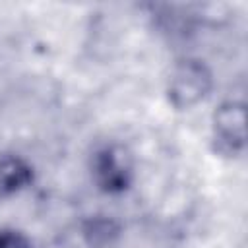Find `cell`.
<instances>
[{
    "label": "cell",
    "mask_w": 248,
    "mask_h": 248,
    "mask_svg": "<svg viewBox=\"0 0 248 248\" xmlns=\"http://www.w3.org/2000/svg\"><path fill=\"white\" fill-rule=\"evenodd\" d=\"M91 174L99 190L107 194H120L132 182V157L120 145H105L93 155Z\"/></svg>",
    "instance_id": "obj_2"
},
{
    "label": "cell",
    "mask_w": 248,
    "mask_h": 248,
    "mask_svg": "<svg viewBox=\"0 0 248 248\" xmlns=\"http://www.w3.org/2000/svg\"><path fill=\"white\" fill-rule=\"evenodd\" d=\"M213 87V76L202 60H180L170 76L167 85V95L172 107L184 110L202 103Z\"/></svg>",
    "instance_id": "obj_1"
},
{
    "label": "cell",
    "mask_w": 248,
    "mask_h": 248,
    "mask_svg": "<svg viewBox=\"0 0 248 248\" xmlns=\"http://www.w3.org/2000/svg\"><path fill=\"white\" fill-rule=\"evenodd\" d=\"M0 248H31V242L21 231L0 229Z\"/></svg>",
    "instance_id": "obj_6"
},
{
    "label": "cell",
    "mask_w": 248,
    "mask_h": 248,
    "mask_svg": "<svg viewBox=\"0 0 248 248\" xmlns=\"http://www.w3.org/2000/svg\"><path fill=\"white\" fill-rule=\"evenodd\" d=\"M116 234H118L116 223L110 219H105V217L91 219L85 227V236L89 238V242L93 246H103V244L110 242L112 236H116Z\"/></svg>",
    "instance_id": "obj_5"
},
{
    "label": "cell",
    "mask_w": 248,
    "mask_h": 248,
    "mask_svg": "<svg viewBox=\"0 0 248 248\" xmlns=\"http://www.w3.org/2000/svg\"><path fill=\"white\" fill-rule=\"evenodd\" d=\"M33 180L31 165L14 153H0V196H12Z\"/></svg>",
    "instance_id": "obj_4"
},
{
    "label": "cell",
    "mask_w": 248,
    "mask_h": 248,
    "mask_svg": "<svg viewBox=\"0 0 248 248\" xmlns=\"http://www.w3.org/2000/svg\"><path fill=\"white\" fill-rule=\"evenodd\" d=\"M213 140L217 149L231 155L238 153L246 141V110L238 101H227L213 112Z\"/></svg>",
    "instance_id": "obj_3"
}]
</instances>
